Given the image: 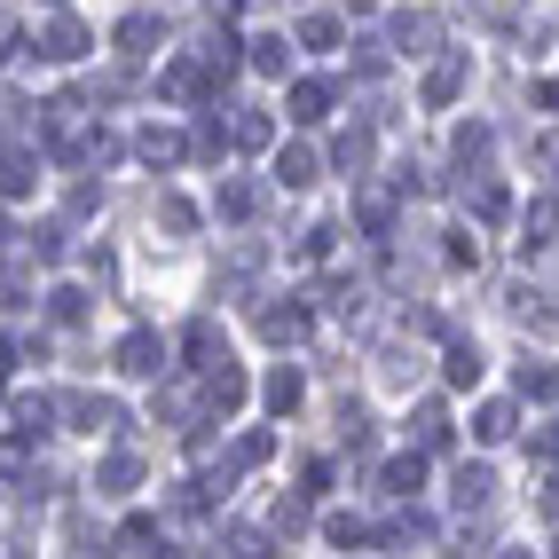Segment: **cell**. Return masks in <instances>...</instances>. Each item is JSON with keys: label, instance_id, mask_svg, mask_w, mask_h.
<instances>
[{"label": "cell", "instance_id": "6da1fadb", "mask_svg": "<svg viewBox=\"0 0 559 559\" xmlns=\"http://www.w3.org/2000/svg\"><path fill=\"white\" fill-rule=\"evenodd\" d=\"M119 363H126V371H158V339H126Z\"/></svg>", "mask_w": 559, "mask_h": 559}]
</instances>
